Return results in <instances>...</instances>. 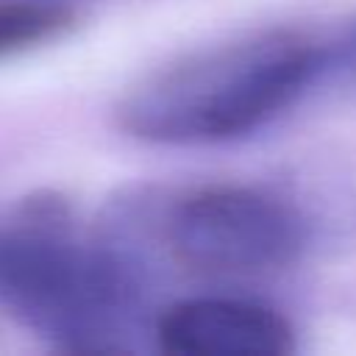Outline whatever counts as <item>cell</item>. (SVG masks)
<instances>
[{"label": "cell", "instance_id": "8992f818", "mask_svg": "<svg viewBox=\"0 0 356 356\" xmlns=\"http://www.w3.org/2000/svg\"><path fill=\"white\" fill-rule=\"evenodd\" d=\"M312 89L356 92V19L325 39H314L309 92Z\"/></svg>", "mask_w": 356, "mask_h": 356}, {"label": "cell", "instance_id": "5b68a950", "mask_svg": "<svg viewBox=\"0 0 356 356\" xmlns=\"http://www.w3.org/2000/svg\"><path fill=\"white\" fill-rule=\"evenodd\" d=\"M70 8L39 0H6L0 3V58L33 50L58 39L72 28Z\"/></svg>", "mask_w": 356, "mask_h": 356}, {"label": "cell", "instance_id": "6da1fadb", "mask_svg": "<svg viewBox=\"0 0 356 356\" xmlns=\"http://www.w3.org/2000/svg\"><path fill=\"white\" fill-rule=\"evenodd\" d=\"M136 303L125 250L56 192L0 206V312L67 350H120Z\"/></svg>", "mask_w": 356, "mask_h": 356}, {"label": "cell", "instance_id": "277c9868", "mask_svg": "<svg viewBox=\"0 0 356 356\" xmlns=\"http://www.w3.org/2000/svg\"><path fill=\"white\" fill-rule=\"evenodd\" d=\"M159 348L175 356H284L292 325L273 309L234 298H192L170 306L156 325Z\"/></svg>", "mask_w": 356, "mask_h": 356}, {"label": "cell", "instance_id": "7a4b0ae2", "mask_svg": "<svg viewBox=\"0 0 356 356\" xmlns=\"http://www.w3.org/2000/svg\"><path fill=\"white\" fill-rule=\"evenodd\" d=\"M314 36L270 28L200 47L134 83L117 125L156 145H209L256 131L309 92Z\"/></svg>", "mask_w": 356, "mask_h": 356}, {"label": "cell", "instance_id": "3957f363", "mask_svg": "<svg viewBox=\"0 0 356 356\" xmlns=\"http://www.w3.org/2000/svg\"><path fill=\"white\" fill-rule=\"evenodd\" d=\"M172 259L203 278L248 281L286 270L303 250V220L281 197L253 186H203L172 203L164 220Z\"/></svg>", "mask_w": 356, "mask_h": 356}]
</instances>
